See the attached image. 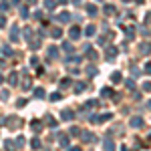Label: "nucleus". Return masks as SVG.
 Masks as SVG:
<instances>
[{
  "instance_id": "1",
  "label": "nucleus",
  "mask_w": 151,
  "mask_h": 151,
  "mask_svg": "<svg viewBox=\"0 0 151 151\" xmlns=\"http://www.w3.org/2000/svg\"><path fill=\"white\" fill-rule=\"evenodd\" d=\"M58 20H60V22H67V20H69V14H67V12H63V14L58 16Z\"/></svg>"
},
{
  "instance_id": "2",
  "label": "nucleus",
  "mask_w": 151,
  "mask_h": 151,
  "mask_svg": "<svg viewBox=\"0 0 151 151\" xmlns=\"http://www.w3.org/2000/svg\"><path fill=\"white\" fill-rule=\"evenodd\" d=\"M79 35H81V30H79V28H73V30H70V36H73V38H77Z\"/></svg>"
},
{
  "instance_id": "3",
  "label": "nucleus",
  "mask_w": 151,
  "mask_h": 151,
  "mask_svg": "<svg viewBox=\"0 0 151 151\" xmlns=\"http://www.w3.org/2000/svg\"><path fill=\"white\" fill-rule=\"evenodd\" d=\"M87 10H89V14H97V8H95L93 4H89V6H87Z\"/></svg>"
},
{
  "instance_id": "4",
  "label": "nucleus",
  "mask_w": 151,
  "mask_h": 151,
  "mask_svg": "<svg viewBox=\"0 0 151 151\" xmlns=\"http://www.w3.org/2000/svg\"><path fill=\"white\" fill-rule=\"evenodd\" d=\"M45 6H47V8H55V2H52V0H47Z\"/></svg>"
},
{
  "instance_id": "5",
  "label": "nucleus",
  "mask_w": 151,
  "mask_h": 151,
  "mask_svg": "<svg viewBox=\"0 0 151 151\" xmlns=\"http://www.w3.org/2000/svg\"><path fill=\"white\" fill-rule=\"evenodd\" d=\"M87 35H89V36L95 35V26H89V28H87Z\"/></svg>"
},
{
  "instance_id": "6",
  "label": "nucleus",
  "mask_w": 151,
  "mask_h": 151,
  "mask_svg": "<svg viewBox=\"0 0 151 151\" xmlns=\"http://www.w3.org/2000/svg\"><path fill=\"white\" fill-rule=\"evenodd\" d=\"M141 125V119H133V127H139Z\"/></svg>"
},
{
  "instance_id": "7",
  "label": "nucleus",
  "mask_w": 151,
  "mask_h": 151,
  "mask_svg": "<svg viewBox=\"0 0 151 151\" xmlns=\"http://www.w3.org/2000/svg\"><path fill=\"white\" fill-rule=\"evenodd\" d=\"M52 36H60V28H55L52 30Z\"/></svg>"
},
{
  "instance_id": "8",
  "label": "nucleus",
  "mask_w": 151,
  "mask_h": 151,
  "mask_svg": "<svg viewBox=\"0 0 151 151\" xmlns=\"http://www.w3.org/2000/svg\"><path fill=\"white\" fill-rule=\"evenodd\" d=\"M125 2H131V0H125Z\"/></svg>"
}]
</instances>
